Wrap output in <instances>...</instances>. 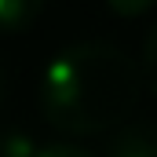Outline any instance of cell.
Segmentation results:
<instances>
[{
	"mask_svg": "<svg viewBox=\"0 0 157 157\" xmlns=\"http://www.w3.org/2000/svg\"><path fill=\"white\" fill-rule=\"evenodd\" d=\"M139 99L135 62L102 40L59 51L40 77V113L66 135H99L132 113Z\"/></svg>",
	"mask_w": 157,
	"mask_h": 157,
	"instance_id": "cell-1",
	"label": "cell"
},
{
	"mask_svg": "<svg viewBox=\"0 0 157 157\" xmlns=\"http://www.w3.org/2000/svg\"><path fill=\"white\" fill-rule=\"evenodd\" d=\"M106 157H157V124H132L110 143Z\"/></svg>",
	"mask_w": 157,
	"mask_h": 157,
	"instance_id": "cell-2",
	"label": "cell"
},
{
	"mask_svg": "<svg viewBox=\"0 0 157 157\" xmlns=\"http://www.w3.org/2000/svg\"><path fill=\"white\" fill-rule=\"evenodd\" d=\"M44 11V0H0V33L29 29Z\"/></svg>",
	"mask_w": 157,
	"mask_h": 157,
	"instance_id": "cell-3",
	"label": "cell"
},
{
	"mask_svg": "<svg viewBox=\"0 0 157 157\" xmlns=\"http://www.w3.org/2000/svg\"><path fill=\"white\" fill-rule=\"evenodd\" d=\"M37 146L40 143L22 128H4L0 132V157H33Z\"/></svg>",
	"mask_w": 157,
	"mask_h": 157,
	"instance_id": "cell-4",
	"label": "cell"
},
{
	"mask_svg": "<svg viewBox=\"0 0 157 157\" xmlns=\"http://www.w3.org/2000/svg\"><path fill=\"white\" fill-rule=\"evenodd\" d=\"M143 77H146V88L157 95V26L143 40Z\"/></svg>",
	"mask_w": 157,
	"mask_h": 157,
	"instance_id": "cell-5",
	"label": "cell"
},
{
	"mask_svg": "<svg viewBox=\"0 0 157 157\" xmlns=\"http://www.w3.org/2000/svg\"><path fill=\"white\" fill-rule=\"evenodd\" d=\"M157 0H106V7L121 15V18H139V15H146L150 7H154Z\"/></svg>",
	"mask_w": 157,
	"mask_h": 157,
	"instance_id": "cell-6",
	"label": "cell"
},
{
	"mask_svg": "<svg viewBox=\"0 0 157 157\" xmlns=\"http://www.w3.org/2000/svg\"><path fill=\"white\" fill-rule=\"evenodd\" d=\"M33 157H91V154L77 143H40Z\"/></svg>",
	"mask_w": 157,
	"mask_h": 157,
	"instance_id": "cell-7",
	"label": "cell"
},
{
	"mask_svg": "<svg viewBox=\"0 0 157 157\" xmlns=\"http://www.w3.org/2000/svg\"><path fill=\"white\" fill-rule=\"evenodd\" d=\"M0 99H4V70H0Z\"/></svg>",
	"mask_w": 157,
	"mask_h": 157,
	"instance_id": "cell-8",
	"label": "cell"
}]
</instances>
